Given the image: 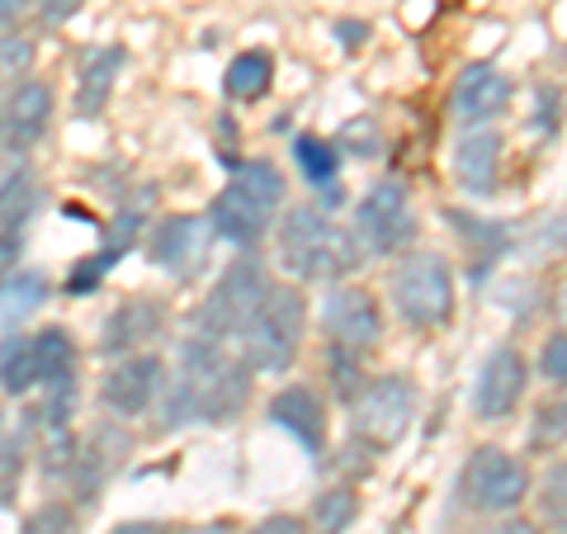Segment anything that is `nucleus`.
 Wrapping results in <instances>:
<instances>
[{"label": "nucleus", "instance_id": "13", "mask_svg": "<svg viewBox=\"0 0 567 534\" xmlns=\"http://www.w3.org/2000/svg\"><path fill=\"white\" fill-rule=\"evenodd\" d=\"M322 327H327V336H331V346L364 355V350L379 346V336H383V312H379L374 294L350 289V284H336V289L327 294Z\"/></svg>", "mask_w": 567, "mask_h": 534}, {"label": "nucleus", "instance_id": "30", "mask_svg": "<svg viewBox=\"0 0 567 534\" xmlns=\"http://www.w3.org/2000/svg\"><path fill=\"white\" fill-rule=\"evenodd\" d=\"M24 534H76V515L62 502H48L24 521Z\"/></svg>", "mask_w": 567, "mask_h": 534}, {"label": "nucleus", "instance_id": "2", "mask_svg": "<svg viewBox=\"0 0 567 534\" xmlns=\"http://www.w3.org/2000/svg\"><path fill=\"white\" fill-rule=\"evenodd\" d=\"M275 251H279L284 275H293L298 284H336L364 256L354 233L336 227L331 213H322L317 204H298V208L284 213Z\"/></svg>", "mask_w": 567, "mask_h": 534}, {"label": "nucleus", "instance_id": "31", "mask_svg": "<svg viewBox=\"0 0 567 534\" xmlns=\"http://www.w3.org/2000/svg\"><path fill=\"white\" fill-rule=\"evenodd\" d=\"M539 373H544V383H554V388L567 383V341H563V331H554V336L544 341V350H539Z\"/></svg>", "mask_w": 567, "mask_h": 534}, {"label": "nucleus", "instance_id": "15", "mask_svg": "<svg viewBox=\"0 0 567 534\" xmlns=\"http://www.w3.org/2000/svg\"><path fill=\"white\" fill-rule=\"evenodd\" d=\"M511 95H516V85H511L502 66L473 62L464 66V76L454 85V114L464 129H487V123H496L511 110Z\"/></svg>", "mask_w": 567, "mask_h": 534}, {"label": "nucleus", "instance_id": "6", "mask_svg": "<svg viewBox=\"0 0 567 534\" xmlns=\"http://www.w3.org/2000/svg\"><path fill=\"white\" fill-rule=\"evenodd\" d=\"M416 421V388L406 373H379L350 398V431L369 450H393Z\"/></svg>", "mask_w": 567, "mask_h": 534}, {"label": "nucleus", "instance_id": "36", "mask_svg": "<svg viewBox=\"0 0 567 534\" xmlns=\"http://www.w3.org/2000/svg\"><path fill=\"white\" fill-rule=\"evenodd\" d=\"M336 33H341V48H360L364 39H369V24H354V20H341V24H336Z\"/></svg>", "mask_w": 567, "mask_h": 534}, {"label": "nucleus", "instance_id": "17", "mask_svg": "<svg viewBox=\"0 0 567 534\" xmlns=\"http://www.w3.org/2000/svg\"><path fill=\"white\" fill-rule=\"evenodd\" d=\"M454 181L468 199H487L502 185V133L492 129H468L454 147Z\"/></svg>", "mask_w": 567, "mask_h": 534}, {"label": "nucleus", "instance_id": "25", "mask_svg": "<svg viewBox=\"0 0 567 534\" xmlns=\"http://www.w3.org/2000/svg\"><path fill=\"white\" fill-rule=\"evenodd\" d=\"M354 515H360V496L350 487H327L312 502V534H341V530H350Z\"/></svg>", "mask_w": 567, "mask_h": 534}, {"label": "nucleus", "instance_id": "19", "mask_svg": "<svg viewBox=\"0 0 567 534\" xmlns=\"http://www.w3.org/2000/svg\"><path fill=\"white\" fill-rule=\"evenodd\" d=\"M123 66H128V52H123L118 43L95 48L91 58L81 62V81H76V119H95V114H104V104H110L114 81H118V71H123Z\"/></svg>", "mask_w": 567, "mask_h": 534}, {"label": "nucleus", "instance_id": "3", "mask_svg": "<svg viewBox=\"0 0 567 534\" xmlns=\"http://www.w3.org/2000/svg\"><path fill=\"white\" fill-rule=\"evenodd\" d=\"M284 204V175L270 162H241L237 175L218 189V199L208 204V227L213 237L233 246H256L275 227Z\"/></svg>", "mask_w": 567, "mask_h": 534}, {"label": "nucleus", "instance_id": "11", "mask_svg": "<svg viewBox=\"0 0 567 534\" xmlns=\"http://www.w3.org/2000/svg\"><path fill=\"white\" fill-rule=\"evenodd\" d=\"M213 227L204 213H171L152 227L147 237V260L156 270H166L171 279H199L208 270V256H213Z\"/></svg>", "mask_w": 567, "mask_h": 534}, {"label": "nucleus", "instance_id": "8", "mask_svg": "<svg viewBox=\"0 0 567 534\" xmlns=\"http://www.w3.org/2000/svg\"><path fill=\"white\" fill-rule=\"evenodd\" d=\"M458 496H464L473 511H487V515L516 511L529 496L525 459L502 450V444H483V450H473L464 473H458Z\"/></svg>", "mask_w": 567, "mask_h": 534}, {"label": "nucleus", "instance_id": "29", "mask_svg": "<svg viewBox=\"0 0 567 534\" xmlns=\"http://www.w3.org/2000/svg\"><path fill=\"white\" fill-rule=\"evenodd\" d=\"M20 473H24V435H10L6 444H0V506L14 502Z\"/></svg>", "mask_w": 567, "mask_h": 534}, {"label": "nucleus", "instance_id": "27", "mask_svg": "<svg viewBox=\"0 0 567 534\" xmlns=\"http://www.w3.org/2000/svg\"><path fill=\"white\" fill-rule=\"evenodd\" d=\"M327 373H331V388L336 398L350 402L360 393V355L354 350H341V346H327Z\"/></svg>", "mask_w": 567, "mask_h": 534}, {"label": "nucleus", "instance_id": "38", "mask_svg": "<svg viewBox=\"0 0 567 534\" xmlns=\"http://www.w3.org/2000/svg\"><path fill=\"white\" fill-rule=\"evenodd\" d=\"M110 534H171V525H162V521H123Z\"/></svg>", "mask_w": 567, "mask_h": 534}, {"label": "nucleus", "instance_id": "16", "mask_svg": "<svg viewBox=\"0 0 567 534\" xmlns=\"http://www.w3.org/2000/svg\"><path fill=\"white\" fill-rule=\"evenodd\" d=\"M52 123V91L43 81H14V91L0 104V147L24 156Z\"/></svg>", "mask_w": 567, "mask_h": 534}, {"label": "nucleus", "instance_id": "18", "mask_svg": "<svg viewBox=\"0 0 567 534\" xmlns=\"http://www.w3.org/2000/svg\"><path fill=\"white\" fill-rule=\"evenodd\" d=\"M270 421L279 425V431H289L312 459L327 454V407L312 388H303V383L279 388V393L270 398Z\"/></svg>", "mask_w": 567, "mask_h": 534}, {"label": "nucleus", "instance_id": "5", "mask_svg": "<svg viewBox=\"0 0 567 534\" xmlns=\"http://www.w3.org/2000/svg\"><path fill=\"white\" fill-rule=\"evenodd\" d=\"M265 294H270V275H265V265L251 260V256L233 260L218 275V284L208 289V298L194 308V336H199V341L233 346L241 336V327L256 317Z\"/></svg>", "mask_w": 567, "mask_h": 534}, {"label": "nucleus", "instance_id": "21", "mask_svg": "<svg viewBox=\"0 0 567 534\" xmlns=\"http://www.w3.org/2000/svg\"><path fill=\"white\" fill-rule=\"evenodd\" d=\"M293 162H298V171L308 175V185L327 199V208L341 204V181H336V171H341V152H336L331 142L308 137V133L293 137Z\"/></svg>", "mask_w": 567, "mask_h": 534}, {"label": "nucleus", "instance_id": "39", "mask_svg": "<svg viewBox=\"0 0 567 534\" xmlns=\"http://www.w3.org/2000/svg\"><path fill=\"white\" fill-rule=\"evenodd\" d=\"M492 534H539L529 521H502V525H492Z\"/></svg>", "mask_w": 567, "mask_h": 534}, {"label": "nucleus", "instance_id": "28", "mask_svg": "<svg viewBox=\"0 0 567 534\" xmlns=\"http://www.w3.org/2000/svg\"><path fill=\"white\" fill-rule=\"evenodd\" d=\"M29 66H33V43L24 39V33H6V39H0V85L24 81Z\"/></svg>", "mask_w": 567, "mask_h": 534}, {"label": "nucleus", "instance_id": "4", "mask_svg": "<svg viewBox=\"0 0 567 534\" xmlns=\"http://www.w3.org/2000/svg\"><path fill=\"white\" fill-rule=\"evenodd\" d=\"M303 331H308V298L298 289H284V284H270L256 317L237 336V355L251 373H289L298 350H303Z\"/></svg>", "mask_w": 567, "mask_h": 534}, {"label": "nucleus", "instance_id": "12", "mask_svg": "<svg viewBox=\"0 0 567 534\" xmlns=\"http://www.w3.org/2000/svg\"><path fill=\"white\" fill-rule=\"evenodd\" d=\"M529 383V364L516 346H496L473 379V417L477 421H506L520 407Z\"/></svg>", "mask_w": 567, "mask_h": 534}, {"label": "nucleus", "instance_id": "9", "mask_svg": "<svg viewBox=\"0 0 567 534\" xmlns=\"http://www.w3.org/2000/svg\"><path fill=\"white\" fill-rule=\"evenodd\" d=\"M393 302L406 327L435 331L454 317V270L440 256H412L393 275Z\"/></svg>", "mask_w": 567, "mask_h": 534}, {"label": "nucleus", "instance_id": "20", "mask_svg": "<svg viewBox=\"0 0 567 534\" xmlns=\"http://www.w3.org/2000/svg\"><path fill=\"white\" fill-rule=\"evenodd\" d=\"M166 327V317L156 302H123V308L110 312V322H104V336H100V350L104 355H133L142 341H156V331Z\"/></svg>", "mask_w": 567, "mask_h": 534}, {"label": "nucleus", "instance_id": "1", "mask_svg": "<svg viewBox=\"0 0 567 534\" xmlns=\"http://www.w3.org/2000/svg\"><path fill=\"white\" fill-rule=\"evenodd\" d=\"M246 402H251V369L241 355L189 336L175 355V373L162 383V431H181L189 421H237Z\"/></svg>", "mask_w": 567, "mask_h": 534}, {"label": "nucleus", "instance_id": "33", "mask_svg": "<svg viewBox=\"0 0 567 534\" xmlns=\"http://www.w3.org/2000/svg\"><path fill=\"white\" fill-rule=\"evenodd\" d=\"M43 0H0V29H20Z\"/></svg>", "mask_w": 567, "mask_h": 534}, {"label": "nucleus", "instance_id": "26", "mask_svg": "<svg viewBox=\"0 0 567 534\" xmlns=\"http://www.w3.org/2000/svg\"><path fill=\"white\" fill-rule=\"evenodd\" d=\"M563 487H567V469L554 464V469H548V477H544V487H539V515H544L548 534H563V525H567V496H563Z\"/></svg>", "mask_w": 567, "mask_h": 534}, {"label": "nucleus", "instance_id": "32", "mask_svg": "<svg viewBox=\"0 0 567 534\" xmlns=\"http://www.w3.org/2000/svg\"><path fill=\"white\" fill-rule=\"evenodd\" d=\"M544 440L554 444H563V402H544L539 412H535V431H529V444H535V450H544Z\"/></svg>", "mask_w": 567, "mask_h": 534}, {"label": "nucleus", "instance_id": "22", "mask_svg": "<svg viewBox=\"0 0 567 534\" xmlns=\"http://www.w3.org/2000/svg\"><path fill=\"white\" fill-rule=\"evenodd\" d=\"M223 85H227V95H233L237 104L265 100V95H270V85H275V62H270V52L251 48V52H241V58H233Z\"/></svg>", "mask_w": 567, "mask_h": 534}, {"label": "nucleus", "instance_id": "34", "mask_svg": "<svg viewBox=\"0 0 567 534\" xmlns=\"http://www.w3.org/2000/svg\"><path fill=\"white\" fill-rule=\"evenodd\" d=\"M246 534H308V525L298 515H265L260 525H251Z\"/></svg>", "mask_w": 567, "mask_h": 534}, {"label": "nucleus", "instance_id": "7", "mask_svg": "<svg viewBox=\"0 0 567 534\" xmlns=\"http://www.w3.org/2000/svg\"><path fill=\"white\" fill-rule=\"evenodd\" d=\"M66 379H76V346H71L66 327H43L39 336H20L0 355V388L14 398Z\"/></svg>", "mask_w": 567, "mask_h": 534}, {"label": "nucleus", "instance_id": "37", "mask_svg": "<svg viewBox=\"0 0 567 534\" xmlns=\"http://www.w3.org/2000/svg\"><path fill=\"white\" fill-rule=\"evenodd\" d=\"M539 129H558V91H539Z\"/></svg>", "mask_w": 567, "mask_h": 534}, {"label": "nucleus", "instance_id": "10", "mask_svg": "<svg viewBox=\"0 0 567 534\" xmlns=\"http://www.w3.org/2000/svg\"><path fill=\"white\" fill-rule=\"evenodd\" d=\"M354 242L369 256H393L416 242V213L398 181H383L360 199V208H354Z\"/></svg>", "mask_w": 567, "mask_h": 534}, {"label": "nucleus", "instance_id": "24", "mask_svg": "<svg viewBox=\"0 0 567 534\" xmlns=\"http://www.w3.org/2000/svg\"><path fill=\"white\" fill-rule=\"evenodd\" d=\"M39 204V175H33L24 162H14L6 175H0V233H20V223Z\"/></svg>", "mask_w": 567, "mask_h": 534}, {"label": "nucleus", "instance_id": "14", "mask_svg": "<svg viewBox=\"0 0 567 534\" xmlns=\"http://www.w3.org/2000/svg\"><path fill=\"white\" fill-rule=\"evenodd\" d=\"M166 383V360L162 355H128L118 360L100 383V402L110 407L114 417H142L147 407L162 398Z\"/></svg>", "mask_w": 567, "mask_h": 534}, {"label": "nucleus", "instance_id": "23", "mask_svg": "<svg viewBox=\"0 0 567 534\" xmlns=\"http://www.w3.org/2000/svg\"><path fill=\"white\" fill-rule=\"evenodd\" d=\"M48 302V275L39 270H14L0 284V322L6 327H20L24 317H33Z\"/></svg>", "mask_w": 567, "mask_h": 534}, {"label": "nucleus", "instance_id": "40", "mask_svg": "<svg viewBox=\"0 0 567 534\" xmlns=\"http://www.w3.org/2000/svg\"><path fill=\"white\" fill-rule=\"evenodd\" d=\"M181 534H233L227 521H213V525H194V530H181Z\"/></svg>", "mask_w": 567, "mask_h": 534}, {"label": "nucleus", "instance_id": "35", "mask_svg": "<svg viewBox=\"0 0 567 534\" xmlns=\"http://www.w3.org/2000/svg\"><path fill=\"white\" fill-rule=\"evenodd\" d=\"M81 6H85V0H43L39 14H43V24H66Z\"/></svg>", "mask_w": 567, "mask_h": 534}]
</instances>
